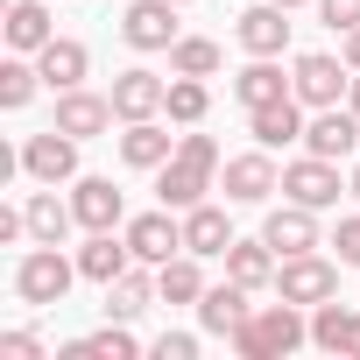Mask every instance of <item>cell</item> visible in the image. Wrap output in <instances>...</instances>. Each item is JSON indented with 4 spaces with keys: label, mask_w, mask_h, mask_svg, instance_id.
Returning a JSON list of instances; mask_svg holds the SVG:
<instances>
[{
    "label": "cell",
    "mask_w": 360,
    "mask_h": 360,
    "mask_svg": "<svg viewBox=\"0 0 360 360\" xmlns=\"http://www.w3.org/2000/svg\"><path fill=\"white\" fill-rule=\"evenodd\" d=\"M212 176H219V141L212 134H176V155L155 169V198L169 212H191V205H205Z\"/></svg>",
    "instance_id": "cell-1"
},
{
    "label": "cell",
    "mask_w": 360,
    "mask_h": 360,
    "mask_svg": "<svg viewBox=\"0 0 360 360\" xmlns=\"http://www.w3.org/2000/svg\"><path fill=\"white\" fill-rule=\"evenodd\" d=\"M311 339V325L297 318V304L283 297V304H255L248 318H240V332H233V353H248V360H276V353H297Z\"/></svg>",
    "instance_id": "cell-2"
},
{
    "label": "cell",
    "mask_w": 360,
    "mask_h": 360,
    "mask_svg": "<svg viewBox=\"0 0 360 360\" xmlns=\"http://www.w3.org/2000/svg\"><path fill=\"white\" fill-rule=\"evenodd\" d=\"M71 283H78V262H64V255H57V248H43V240L15 262V297H22V304H36V311L64 304V297H71Z\"/></svg>",
    "instance_id": "cell-3"
},
{
    "label": "cell",
    "mask_w": 360,
    "mask_h": 360,
    "mask_svg": "<svg viewBox=\"0 0 360 360\" xmlns=\"http://www.w3.org/2000/svg\"><path fill=\"white\" fill-rule=\"evenodd\" d=\"M15 169H22V176H36V184H78V134H64V127L50 120L43 134H29V141H22Z\"/></svg>",
    "instance_id": "cell-4"
},
{
    "label": "cell",
    "mask_w": 360,
    "mask_h": 360,
    "mask_svg": "<svg viewBox=\"0 0 360 360\" xmlns=\"http://www.w3.org/2000/svg\"><path fill=\"white\" fill-rule=\"evenodd\" d=\"M346 85H353V64L346 57H325V50H304L297 64H290V92L318 113V106H339L346 99Z\"/></svg>",
    "instance_id": "cell-5"
},
{
    "label": "cell",
    "mask_w": 360,
    "mask_h": 360,
    "mask_svg": "<svg viewBox=\"0 0 360 360\" xmlns=\"http://www.w3.org/2000/svg\"><path fill=\"white\" fill-rule=\"evenodd\" d=\"M276 297H290V304H325V297H339V262H325L318 248H311V255H283Z\"/></svg>",
    "instance_id": "cell-6"
},
{
    "label": "cell",
    "mask_w": 360,
    "mask_h": 360,
    "mask_svg": "<svg viewBox=\"0 0 360 360\" xmlns=\"http://www.w3.org/2000/svg\"><path fill=\"white\" fill-rule=\"evenodd\" d=\"M219 184H226V205H262L269 191H283V169L269 162V148H248V155H226Z\"/></svg>",
    "instance_id": "cell-7"
},
{
    "label": "cell",
    "mask_w": 360,
    "mask_h": 360,
    "mask_svg": "<svg viewBox=\"0 0 360 360\" xmlns=\"http://www.w3.org/2000/svg\"><path fill=\"white\" fill-rule=\"evenodd\" d=\"M304 148L325 155V162L353 155V148H360V113H353V106H318V113L304 120Z\"/></svg>",
    "instance_id": "cell-8"
},
{
    "label": "cell",
    "mask_w": 360,
    "mask_h": 360,
    "mask_svg": "<svg viewBox=\"0 0 360 360\" xmlns=\"http://www.w3.org/2000/svg\"><path fill=\"white\" fill-rule=\"evenodd\" d=\"M283 191L297 198V205H311V212H325V205H339V162H325V155H297L290 169H283Z\"/></svg>",
    "instance_id": "cell-9"
},
{
    "label": "cell",
    "mask_w": 360,
    "mask_h": 360,
    "mask_svg": "<svg viewBox=\"0 0 360 360\" xmlns=\"http://www.w3.org/2000/svg\"><path fill=\"white\" fill-rule=\"evenodd\" d=\"M120 36H127V50H169L176 36V0H134V8L120 15Z\"/></svg>",
    "instance_id": "cell-10"
},
{
    "label": "cell",
    "mask_w": 360,
    "mask_h": 360,
    "mask_svg": "<svg viewBox=\"0 0 360 360\" xmlns=\"http://www.w3.org/2000/svg\"><path fill=\"white\" fill-rule=\"evenodd\" d=\"M71 212H78L85 233H113L127 219V198L113 191V176H78V184H71Z\"/></svg>",
    "instance_id": "cell-11"
},
{
    "label": "cell",
    "mask_w": 360,
    "mask_h": 360,
    "mask_svg": "<svg viewBox=\"0 0 360 360\" xmlns=\"http://www.w3.org/2000/svg\"><path fill=\"white\" fill-rule=\"evenodd\" d=\"M127 248H134V262L162 269L169 255H184V219H169V205L162 212H141V219H127Z\"/></svg>",
    "instance_id": "cell-12"
},
{
    "label": "cell",
    "mask_w": 360,
    "mask_h": 360,
    "mask_svg": "<svg viewBox=\"0 0 360 360\" xmlns=\"http://www.w3.org/2000/svg\"><path fill=\"white\" fill-rule=\"evenodd\" d=\"M106 99H113V113H120V120H155V113L169 106V78H155V71H141V64H134V71H120V78H113V92H106Z\"/></svg>",
    "instance_id": "cell-13"
},
{
    "label": "cell",
    "mask_w": 360,
    "mask_h": 360,
    "mask_svg": "<svg viewBox=\"0 0 360 360\" xmlns=\"http://www.w3.org/2000/svg\"><path fill=\"white\" fill-rule=\"evenodd\" d=\"M233 36H240L248 57H283V50H290V8L262 0V8H248V15L233 22Z\"/></svg>",
    "instance_id": "cell-14"
},
{
    "label": "cell",
    "mask_w": 360,
    "mask_h": 360,
    "mask_svg": "<svg viewBox=\"0 0 360 360\" xmlns=\"http://www.w3.org/2000/svg\"><path fill=\"white\" fill-rule=\"evenodd\" d=\"M113 120H120V113H113V99H99V92H85V85L57 92V127H64V134L92 141V134H106Z\"/></svg>",
    "instance_id": "cell-15"
},
{
    "label": "cell",
    "mask_w": 360,
    "mask_h": 360,
    "mask_svg": "<svg viewBox=\"0 0 360 360\" xmlns=\"http://www.w3.org/2000/svg\"><path fill=\"white\" fill-rule=\"evenodd\" d=\"M262 240H269L276 255H311V248H318V212L290 198V205H276V212L262 219Z\"/></svg>",
    "instance_id": "cell-16"
},
{
    "label": "cell",
    "mask_w": 360,
    "mask_h": 360,
    "mask_svg": "<svg viewBox=\"0 0 360 360\" xmlns=\"http://www.w3.org/2000/svg\"><path fill=\"white\" fill-rule=\"evenodd\" d=\"M22 219H29V240H43V248H64V233L78 226V212H71V198H57V184L50 191H29L22 198Z\"/></svg>",
    "instance_id": "cell-17"
},
{
    "label": "cell",
    "mask_w": 360,
    "mask_h": 360,
    "mask_svg": "<svg viewBox=\"0 0 360 360\" xmlns=\"http://www.w3.org/2000/svg\"><path fill=\"white\" fill-rule=\"evenodd\" d=\"M248 311H255V304H248V283H233V276H226V283H212V290L198 297V325H205V332H219V339H233Z\"/></svg>",
    "instance_id": "cell-18"
},
{
    "label": "cell",
    "mask_w": 360,
    "mask_h": 360,
    "mask_svg": "<svg viewBox=\"0 0 360 360\" xmlns=\"http://www.w3.org/2000/svg\"><path fill=\"white\" fill-rule=\"evenodd\" d=\"M36 64H43V85H50V92H71V85H85L92 50H85V43H71V36H57V43H43V50H36Z\"/></svg>",
    "instance_id": "cell-19"
},
{
    "label": "cell",
    "mask_w": 360,
    "mask_h": 360,
    "mask_svg": "<svg viewBox=\"0 0 360 360\" xmlns=\"http://www.w3.org/2000/svg\"><path fill=\"white\" fill-rule=\"evenodd\" d=\"M248 134H255L262 148H283V141H304V99L290 92V99H276V106H255V113H248Z\"/></svg>",
    "instance_id": "cell-20"
},
{
    "label": "cell",
    "mask_w": 360,
    "mask_h": 360,
    "mask_svg": "<svg viewBox=\"0 0 360 360\" xmlns=\"http://www.w3.org/2000/svg\"><path fill=\"white\" fill-rule=\"evenodd\" d=\"M127 269H134L127 233H120V240H113V233H92V240L78 248V276H85V283H99V290H106L113 276H127Z\"/></svg>",
    "instance_id": "cell-21"
},
{
    "label": "cell",
    "mask_w": 360,
    "mask_h": 360,
    "mask_svg": "<svg viewBox=\"0 0 360 360\" xmlns=\"http://www.w3.org/2000/svg\"><path fill=\"white\" fill-rule=\"evenodd\" d=\"M162 290H155V276H148V262H134L127 276H113L106 283V318H120V325H134L148 304H155Z\"/></svg>",
    "instance_id": "cell-22"
},
{
    "label": "cell",
    "mask_w": 360,
    "mask_h": 360,
    "mask_svg": "<svg viewBox=\"0 0 360 360\" xmlns=\"http://www.w3.org/2000/svg\"><path fill=\"white\" fill-rule=\"evenodd\" d=\"M176 155V141L155 127V120H127V134H120V162L127 169H162Z\"/></svg>",
    "instance_id": "cell-23"
},
{
    "label": "cell",
    "mask_w": 360,
    "mask_h": 360,
    "mask_svg": "<svg viewBox=\"0 0 360 360\" xmlns=\"http://www.w3.org/2000/svg\"><path fill=\"white\" fill-rule=\"evenodd\" d=\"M276 269H283V255H276L269 240H233V248H226V276L248 283V290H269Z\"/></svg>",
    "instance_id": "cell-24"
},
{
    "label": "cell",
    "mask_w": 360,
    "mask_h": 360,
    "mask_svg": "<svg viewBox=\"0 0 360 360\" xmlns=\"http://www.w3.org/2000/svg\"><path fill=\"white\" fill-rule=\"evenodd\" d=\"M233 99L255 113V106H276V99H290V78L276 71V57H255L240 78H233Z\"/></svg>",
    "instance_id": "cell-25"
},
{
    "label": "cell",
    "mask_w": 360,
    "mask_h": 360,
    "mask_svg": "<svg viewBox=\"0 0 360 360\" xmlns=\"http://www.w3.org/2000/svg\"><path fill=\"white\" fill-rule=\"evenodd\" d=\"M184 248H191L198 262H205V255H226V248H233L226 212H219V205H191V212H184Z\"/></svg>",
    "instance_id": "cell-26"
},
{
    "label": "cell",
    "mask_w": 360,
    "mask_h": 360,
    "mask_svg": "<svg viewBox=\"0 0 360 360\" xmlns=\"http://www.w3.org/2000/svg\"><path fill=\"white\" fill-rule=\"evenodd\" d=\"M155 290H162V304H198V297H205L212 283L198 276V255L184 248V255H169V262L155 269Z\"/></svg>",
    "instance_id": "cell-27"
},
{
    "label": "cell",
    "mask_w": 360,
    "mask_h": 360,
    "mask_svg": "<svg viewBox=\"0 0 360 360\" xmlns=\"http://www.w3.org/2000/svg\"><path fill=\"white\" fill-rule=\"evenodd\" d=\"M8 43H15L22 57H36L43 43H57V29H50V8H43V0H15V8H8Z\"/></svg>",
    "instance_id": "cell-28"
},
{
    "label": "cell",
    "mask_w": 360,
    "mask_h": 360,
    "mask_svg": "<svg viewBox=\"0 0 360 360\" xmlns=\"http://www.w3.org/2000/svg\"><path fill=\"white\" fill-rule=\"evenodd\" d=\"M141 346H134V332L120 325V318H106V332H92V339H71L57 360H134Z\"/></svg>",
    "instance_id": "cell-29"
},
{
    "label": "cell",
    "mask_w": 360,
    "mask_h": 360,
    "mask_svg": "<svg viewBox=\"0 0 360 360\" xmlns=\"http://www.w3.org/2000/svg\"><path fill=\"white\" fill-rule=\"evenodd\" d=\"M205 106H212V92H205V78H184V71H169V120H184V127H198L205 120Z\"/></svg>",
    "instance_id": "cell-30"
},
{
    "label": "cell",
    "mask_w": 360,
    "mask_h": 360,
    "mask_svg": "<svg viewBox=\"0 0 360 360\" xmlns=\"http://www.w3.org/2000/svg\"><path fill=\"white\" fill-rule=\"evenodd\" d=\"M169 71L212 78V71H219V43H212V36H176V43H169Z\"/></svg>",
    "instance_id": "cell-31"
},
{
    "label": "cell",
    "mask_w": 360,
    "mask_h": 360,
    "mask_svg": "<svg viewBox=\"0 0 360 360\" xmlns=\"http://www.w3.org/2000/svg\"><path fill=\"white\" fill-rule=\"evenodd\" d=\"M346 332H353V311L346 304H311V346H325V353H346Z\"/></svg>",
    "instance_id": "cell-32"
},
{
    "label": "cell",
    "mask_w": 360,
    "mask_h": 360,
    "mask_svg": "<svg viewBox=\"0 0 360 360\" xmlns=\"http://www.w3.org/2000/svg\"><path fill=\"white\" fill-rule=\"evenodd\" d=\"M36 85H43V64H22V50L0 64V106H8V113H15V106H29V99H36Z\"/></svg>",
    "instance_id": "cell-33"
},
{
    "label": "cell",
    "mask_w": 360,
    "mask_h": 360,
    "mask_svg": "<svg viewBox=\"0 0 360 360\" xmlns=\"http://www.w3.org/2000/svg\"><path fill=\"white\" fill-rule=\"evenodd\" d=\"M318 15H325V29H360V0H318Z\"/></svg>",
    "instance_id": "cell-34"
},
{
    "label": "cell",
    "mask_w": 360,
    "mask_h": 360,
    "mask_svg": "<svg viewBox=\"0 0 360 360\" xmlns=\"http://www.w3.org/2000/svg\"><path fill=\"white\" fill-rule=\"evenodd\" d=\"M0 360H43V339L36 332H0Z\"/></svg>",
    "instance_id": "cell-35"
},
{
    "label": "cell",
    "mask_w": 360,
    "mask_h": 360,
    "mask_svg": "<svg viewBox=\"0 0 360 360\" xmlns=\"http://www.w3.org/2000/svg\"><path fill=\"white\" fill-rule=\"evenodd\" d=\"M148 353H155V360H198V339H191V332H162Z\"/></svg>",
    "instance_id": "cell-36"
},
{
    "label": "cell",
    "mask_w": 360,
    "mask_h": 360,
    "mask_svg": "<svg viewBox=\"0 0 360 360\" xmlns=\"http://www.w3.org/2000/svg\"><path fill=\"white\" fill-rule=\"evenodd\" d=\"M332 248H339V262H353V269H360V212H353V219H339Z\"/></svg>",
    "instance_id": "cell-37"
},
{
    "label": "cell",
    "mask_w": 360,
    "mask_h": 360,
    "mask_svg": "<svg viewBox=\"0 0 360 360\" xmlns=\"http://www.w3.org/2000/svg\"><path fill=\"white\" fill-rule=\"evenodd\" d=\"M339 57H346V64L360 71V29H346V50H339Z\"/></svg>",
    "instance_id": "cell-38"
},
{
    "label": "cell",
    "mask_w": 360,
    "mask_h": 360,
    "mask_svg": "<svg viewBox=\"0 0 360 360\" xmlns=\"http://www.w3.org/2000/svg\"><path fill=\"white\" fill-rule=\"evenodd\" d=\"M346 353L360 360V311H353V332H346Z\"/></svg>",
    "instance_id": "cell-39"
},
{
    "label": "cell",
    "mask_w": 360,
    "mask_h": 360,
    "mask_svg": "<svg viewBox=\"0 0 360 360\" xmlns=\"http://www.w3.org/2000/svg\"><path fill=\"white\" fill-rule=\"evenodd\" d=\"M346 106H353V113H360V71H353V85H346Z\"/></svg>",
    "instance_id": "cell-40"
},
{
    "label": "cell",
    "mask_w": 360,
    "mask_h": 360,
    "mask_svg": "<svg viewBox=\"0 0 360 360\" xmlns=\"http://www.w3.org/2000/svg\"><path fill=\"white\" fill-rule=\"evenodd\" d=\"M346 191H353V198H360V169H353V184H346Z\"/></svg>",
    "instance_id": "cell-41"
},
{
    "label": "cell",
    "mask_w": 360,
    "mask_h": 360,
    "mask_svg": "<svg viewBox=\"0 0 360 360\" xmlns=\"http://www.w3.org/2000/svg\"><path fill=\"white\" fill-rule=\"evenodd\" d=\"M276 8H304V0H276Z\"/></svg>",
    "instance_id": "cell-42"
},
{
    "label": "cell",
    "mask_w": 360,
    "mask_h": 360,
    "mask_svg": "<svg viewBox=\"0 0 360 360\" xmlns=\"http://www.w3.org/2000/svg\"><path fill=\"white\" fill-rule=\"evenodd\" d=\"M176 8H191V0H176Z\"/></svg>",
    "instance_id": "cell-43"
}]
</instances>
